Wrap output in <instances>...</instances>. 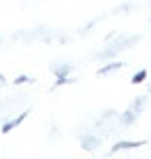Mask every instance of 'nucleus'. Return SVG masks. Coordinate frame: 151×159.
<instances>
[{
  "label": "nucleus",
  "instance_id": "8",
  "mask_svg": "<svg viewBox=\"0 0 151 159\" xmlns=\"http://www.w3.org/2000/svg\"><path fill=\"white\" fill-rule=\"evenodd\" d=\"M30 81H32V76H17V79H15V85H21V83H30Z\"/></svg>",
  "mask_w": 151,
  "mask_h": 159
},
{
  "label": "nucleus",
  "instance_id": "5",
  "mask_svg": "<svg viewBox=\"0 0 151 159\" xmlns=\"http://www.w3.org/2000/svg\"><path fill=\"white\" fill-rule=\"evenodd\" d=\"M147 79V70H139V72L132 76V85H139V83H143Z\"/></svg>",
  "mask_w": 151,
  "mask_h": 159
},
{
  "label": "nucleus",
  "instance_id": "6",
  "mask_svg": "<svg viewBox=\"0 0 151 159\" xmlns=\"http://www.w3.org/2000/svg\"><path fill=\"white\" fill-rule=\"evenodd\" d=\"M68 72H70V66H68V64H66V66H60V68L55 70V74H58V76H66Z\"/></svg>",
  "mask_w": 151,
  "mask_h": 159
},
{
  "label": "nucleus",
  "instance_id": "2",
  "mask_svg": "<svg viewBox=\"0 0 151 159\" xmlns=\"http://www.w3.org/2000/svg\"><path fill=\"white\" fill-rule=\"evenodd\" d=\"M26 117H28V110H24V112H21L17 119H13V121H7L4 125H2V134H9V132H11V129H15L17 125H21Z\"/></svg>",
  "mask_w": 151,
  "mask_h": 159
},
{
  "label": "nucleus",
  "instance_id": "3",
  "mask_svg": "<svg viewBox=\"0 0 151 159\" xmlns=\"http://www.w3.org/2000/svg\"><path fill=\"white\" fill-rule=\"evenodd\" d=\"M119 68H124V64H121V61H113V64H106L104 68H100V70H98V76H106V74L115 72V70H119Z\"/></svg>",
  "mask_w": 151,
  "mask_h": 159
},
{
  "label": "nucleus",
  "instance_id": "7",
  "mask_svg": "<svg viewBox=\"0 0 151 159\" xmlns=\"http://www.w3.org/2000/svg\"><path fill=\"white\" fill-rule=\"evenodd\" d=\"M83 147L85 148H94L96 147V138H83Z\"/></svg>",
  "mask_w": 151,
  "mask_h": 159
},
{
  "label": "nucleus",
  "instance_id": "1",
  "mask_svg": "<svg viewBox=\"0 0 151 159\" xmlns=\"http://www.w3.org/2000/svg\"><path fill=\"white\" fill-rule=\"evenodd\" d=\"M143 144H147V140H121V142H117L111 151L117 153V151H121V148H136V147H143Z\"/></svg>",
  "mask_w": 151,
  "mask_h": 159
},
{
  "label": "nucleus",
  "instance_id": "4",
  "mask_svg": "<svg viewBox=\"0 0 151 159\" xmlns=\"http://www.w3.org/2000/svg\"><path fill=\"white\" fill-rule=\"evenodd\" d=\"M145 102H147V96H140V98L130 106V110H132V112H140V108H143V104H145Z\"/></svg>",
  "mask_w": 151,
  "mask_h": 159
}]
</instances>
